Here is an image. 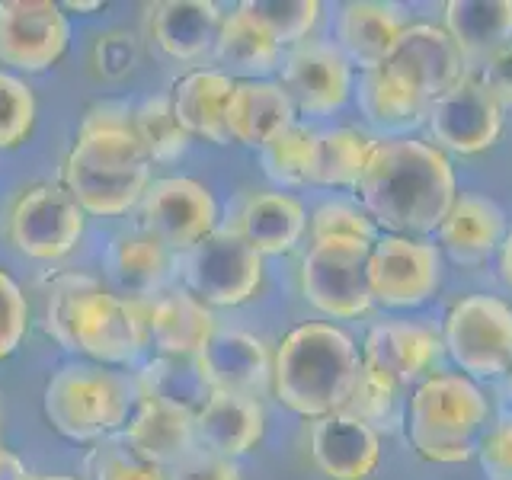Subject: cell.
Segmentation results:
<instances>
[{
	"instance_id": "cell-37",
	"label": "cell",
	"mask_w": 512,
	"mask_h": 480,
	"mask_svg": "<svg viewBox=\"0 0 512 480\" xmlns=\"http://www.w3.org/2000/svg\"><path fill=\"white\" fill-rule=\"evenodd\" d=\"M407 400H410L407 391L400 388L397 381L362 365L356 388H352L343 410L359 416V420L368 423L375 432H394L400 429V423H407Z\"/></svg>"
},
{
	"instance_id": "cell-31",
	"label": "cell",
	"mask_w": 512,
	"mask_h": 480,
	"mask_svg": "<svg viewBox=\"0 0 512 480\" xmlns=\"http://www.w3.org/2000/svg\"><path fill=\"white\" fill-rule=\"evenodd\" d=\"M442 29L464 58L484 61L496 48L512 45V0H448Z\"/></svg>"
},
{
	"instance_id": "cell-43",
	"label": "cell",
	"mask_w": 512,
	"mask_h": 480,
	"mask_svg": "<svg viewBox=\"0 0 512 480\" xmlns=\"http://www.w3.org/2000/svg\"><path fill=\"white\" fill-rule=\"evenodd\" d=\"M477 461L490 480H512V413L496 416L477 448Z\"/></svg>"
},
{
	"instance_id": "cell-23",
	"label": "cell",
	"mask_w": 512,
	"mask_h": 480,
	"mask_svg": "<svg viewBox=\"0 0 512 480\" xmlns=\"http://www.w3.org/2000/svg\"><path fill=\"white\" fill-rule=\"evenodd\" d=\"M439 250L452 256L461 266H480L500 253L509 234L506 212L493 199L477 192H458L455 205L448 208L445 221L439 224Z\"/></svg>"
},
{
	"instance_id": "cell-46",
	"label": "cell",
	"mask_w": 512,
	"mask_h": 480,
	"mask_svg": "<svg viewBox=\"0 0 512 480\" xmlns=\"http://www.w3.org/2000/svg\"><path fill=\"white\" fill-rule=\"evenodd\" d=\"M474 77L503 109H512V45L496 48L493 55H487Z\"/></svg>"
},
{
	"instance_id": "cell-19",
	"label": "cell",
	"mask_w": 512,
	"mask_h": 480,
	"mask_svg": "<svg viewBox=\"0 0 512 480\" xmlns=\"http://www.w3.org/2000/svg\"><path fill=\"white\" fill-rule=\"evenodd\" d=\"M173 269V253L151 237L144 228L116 231L103 247V276L106 285L125 301L144 304L164 292Z\"/></svg>"
},
{
	"instance_id": "cell-17",
	"label": "cell",
	"mask_w": 512,
	"mask_h": 480,
	"mask_svg": "<svg viewBox=\"0 0 512 480\" xmlns=\"http://www.w3.org/2000/svg\"><path fill=\"white\" fill-rule=\"evenodd\" d=\"M359 349L365 368L397 381L404 391L442 372L445 359L442 330L416 320H381L365 333Z\"/></svg>"
},
{
	"instance_id": "cell-7",
	"label": "cell",
	"mask_w": 512,
	"mask_h": 480,
	"mask_svg": "<svg viewBox=\"0 0 512 480\" xmlns=\"http://www.w3.org/2000/svg\"><path fill=\"white\" fill-rule=\"evenodd\" d=\"M445 356L471 381H500L512 372V301L474 292L442 320Z\"/></svg>"
},
{
	"instance_id": "cell-44",
	"label": "cell",
	"mask_w": 512,
	"mask_h": 480,
	"mask_svg": "<svg viewBox=\"0 0 512 480\" xmlns=\"http://www.w3.org/2000/svg\"><path fill=\"white\" fill-rule=\"evenodd\" d=\"M96 71L106 77H122L138 64V45L128 32H106L93 48Z\"/></svg>"
},
{
	"instance_id": "cell-14",
	"label": "cell",
	"mask_w": 512,
	"mask_h": 480,
	"mask_svg": "<svg viewBox=\"0 0 512 480\" xmlns=\"http://www.w3.org/2000/svg\"><path fill=\"white\" fill-rule=\"evenodd\" d=\"M279 84L298 116L327 119L352 100L356 71L330 39H308L282 55Z\"/></svg>"
},
{
	"instance_id": "cell-42",
	"label": "cell",
	"mask_w": 512,
	"mask_h": 480,
	"mask_svg": "<svg viewBox=\"0 0 512 480\" xmlns=\"http://www.w3.org/2000/svg\"><path fill=\"white\" fill-rule=\"evenodd\" d=\"M29 333V301L7 269H0V362L23 346Z\"/></svg>"
},
{
	"instance_id": "cell-20",
	"label": "cell",
	"mask_w": 512,
	"mask_h": 480,
	"mask_svg": "<svg viewBox=\"0 0 512 480\" xmlns=\"http://www.w3.org/2000/svg\"><path fill=\"white\" fill-rule=\"evenodd\" d=\"M215 333V311L189 288H164L157 298L144 301V336L154 356L199 359Z\"/></svg>"
},
{
	"instance_id": "cell-36",
	"label": "cell",
	"mask_w": 512,
	"mask_h": 480,
	"mask_svg": "<svg viewBox=\"0 0 512 480\" xmlns=\"http://www.w3.org/2000/svg\"><path fill=\"white\" fill-rule=\"evenodd\" d=\"M282 52L314 39L324 7L317 0H244L237 4Z\"/></svg>"
},
{
	"instance_id": "cell-45",
	"label": "cell",
	"mask_w": 512,
	"mask_h": 480,
	"mask_svg": "<svg viewBox=\"0 0 512 480\" xmlns=\"http://www.w3.org/2000/svg\"><path fill=\"white\" fill-rule=\"evenodd\" d=\"M167 474L170 480H244L237 461L212 455V452H205V448H196V452L186 455L180 464H173Z\"/></svg>"
},
{
	"instance_id": "cell-48",
	"label": "cell",
	"mask_w": 512,
	"mask_h": 480,
	"mask_svg": "<svg viewBox=\"0 0 512 480\" xmlns=\"http://www.w3.org/2000/svg\"><path fill=\"white\" fill-rule=\"evenodd\" d=\"M500 279H503V285L512 292V228H509V234H506V240H503V247H500Z\"/></svg>"
},
{
	"instance_id": "cell-49",
	"label": "cell",
	"mask_w": 512,
	"mask_h": 480,
	"mask_svg": "<svg viewBox=\"0 0 512 480\" xmlns=\"http://www.w3.org/2000/svg\"><path fill=\"white\" fill-rule=\"evenodd\" d=\"M64 13H77V16H90V13H100L103 4L100 0H68V4H61Z\"/></svg>"
},
{
	"instance_id": "cell-16",
	"label": "cell",
	"mask_w": 512,
	"mask_h": 480,
	"mask_svg": "<svg viewBox=\"0 0 512 480\" xmlns=\"http://www.w3.org/2000/svg\"><path fill=\"white\" fill-rule=\"evenodd\" d=\"M384 68L404 80L426 106L471 74L468 58L439 23H407Z\"/></svg>"
},
{
	"instance_id": "cell-35",
	"label": "cell",
	"mask_w": 512,
	"mask_h": 480,
	"mask_svg": "<svg viewBox=\"0 0 512 480\" xmlns=\"http://www.w3.org/2000/svg\"><path fill=\"white\" fill-rule=\"evenodd\" d=\"M314 148L317 128L304 122L285 128L279 138H272L266 148H260V167L266 180L282 192L314 186Z\"/></svg>"
},
{
	"instance_id": "cell-39",
	"label": "cell",
	"mask_w": 512,
	"mask_h": 480,
	"mask_svg": "<svg viewBox=\"0 0 512 480\" xmlns=\"http://www.w3.org/2000/svg\"><path fill=\"white\" fill-rule=\"evenodd\" d=\"M375 221L356 199H324L308 212V237L317 240H359V244H375L378 240Z\"/></svg>"
},
{
	"instance_id": "cell-34",
	"label": "cell",
	"mask_w": 512,
	"mask_h": 480,
	"mask_svg": "<svg viewBox=\"0 0 512 480\" xmlns=\"http://www.w3.org/2000/svg\"><path fill=\"white\" fill-rule=\"evenodd\" d=\"M378 135H368L356 125L317 128L314 148V186L324 189H356L359 176L368 164Z\"/></svg>"
},
{
	"instance_id": "cell-11",
	"label": "cell",
	"mask_w": 512,
	"mask_h": 480,
	"mask_svg": "<svg viewBox=\"0 0 512 480\" xmlns=\"http://www.w3.org/2000/svg\"><path fill=\"white\" fill-rule=\"evenodd\" d=\"M442 276V250L426 237L378 234L372 250H368V292H372L378 308H420L439 295Z\"/></svg>"
},
{
	"instance_id": "cell-32",
	"label": "cell",
	"mask_w": 512,
	"mask_h": 480,
	"mask_svg": "<svg viewBox=\"0 0 512 480\" xmlns=\"http://www.w3.org/2000/svg\"><path fill=\"white\" fill-rule=\"evenodd\" d=\"M365 125H372L381 132V138L388 135H407V128L426 119V103L416 96L404 80L394 77L388 68L368 71L356 77V90H352Z\"/></svg>"
},
{
	"instance_id": "cell-22",
	"label": "cell",
	"mask_w": 512,
	"mask_h": 480,
	"mask_svg": "<svg viewBox=\"0 0 512 480\" xmlns=\"http://www.w3.org/2000/svg\"><path fill=\"white\" fill-rule=\"evenodd\" d=\"M196 423L199 448L221 458H244L263 442L266 432V410L260 397L234 394V391H212L205 407L192 416Z\"/></svg>"
},
{
	"instance_id": "cell-4",
	"label": "cell",
	"mask_w": 512,
	"mask_h": 480,
	"mask_svg": "<svg viewBox=\"0 0 512 480\" xmlns=\"http://www.w3.org/2000/svg\"><path fill=\"white\" fill-rule=\"evenodd\" d=\"M359 372L356 340L330 320H308L288 330L272 352L269 388L285 410L314 423L346 407Z\"/></svg>"
},
{
	"instance_id": "cell-40",
	"label": "cell",
	"mask_w": 512,
	"mask_h": 480,
	"mask_svg": "<svg viewBox=\"0 0 512 480\" xmlns=\"http://www.w3.org/2000/svg\"><path fill=\"white\" fill-rule=\"evenodd\" d=\"M39 119L36 93L20 74L0 71V151H16L32 138Z\"/></svg>"
},
{
	"instance_id": "cell-15",
	"label": "cell",
	"mask_w": 512,
	"mask_h": 480,
	"mask_svg": "<svg viewBox=\"0 0 512 480\" xmlns=\"http://www.w3.org/2000/svg\"><path fill=\"white\" fill-rule=\"evenodd\" d=\"M429 138L445 154L474 157L490 151L503 135V106L484 90V84L468 74L464 80L432 100L426 109Z\"/></svg>"
},
{
	"instance_id": "cell-6",
	"label": "cell",
	"mask_w": 512,
	"mask_h": 480,
	"mask_svg": "<svg viewBox=\"0 0 512 480\" xmlns=\"http://www.w3.org/2000/svg\"><path fill=\"white\" fill-rule=\"evenodd\" d=\"M138 407V384L96 362H64L42 391V413L61 439L96 445L119 436Z\"/></svg>"
},
{
	"instance_id": "cell-28",
	"label": "cell",
	"mask_w": 512,
	"mask_h": 480,
	"mask_svg": "<svg viewBox=\"0 0 512 480\" xmlns=\"http://www.w3.org/2000/svg\"><path fill=\"white\" fill-rule=\"evenodd\" d=\"M205 378L215 391H234L256 397L272 381V352L256 333L221 330L199 356Z\"/></svg>"
},
{
	"instance_id": "cell-41",
	"label": "cell",
	"mask_w": 512,
	"mask_h": 480,
	"mask_svg": "<svg viewBox=\"0 0 512 480\" xmlns=\"http://www.w3.org/2000/svg\"><path fill=\"white\" fill-rule=\"evenodd\" d=\"M87 477L90 480H170L167 468L144 461L119 436L93 445V452L87 458Z\"/></svg>"
},
{
	"instance_id": "cell-18",
	"label": "cell",
	"mask_w": 512,
	"mask_h": 480,
	"mask_svg": "<svg viewBox=\"0 0 512 480\" xmlns=\"http://www.w3.org/2000/svg\"><path fill=\"white\" fill-rule=\"evenodd\" d=\"M407 29V16L397 4L381 0H349L333 13V45L352 64V71L368 74L384 68L391 58L400 32Z\"/></svg>"
},
{
	"instance_id": "cell-51",
	"label": "cell",
	"mask_w": 512,
	"mask_h": 480,
	"mask_svg": "<svg viewBox=\"0 0 512 480\" xmlns=\"http://www.w3.org/2000/svg\"><path fill=\"white\" fill-rule=\"evenodd\" d=\"M503 391H506V397H509V404H512V372L503 378Z\"/></svg>"
},
{
	"instance_id": "cell-50",
	"label": "cell",
	"mask_w": 512,
	"mask_h": 480,
	"mask_svg": "<svg viewBox=\"0 0 512 480\" xmlns=\"http://www.w3.org/2000/svg\"><path fill=\"white\" fill-rule=\"evenodd\" d=\"M29 480H77V477H64V474H29Z\"/></svg>"
},
{
	"instance_id": "cell-5",
	"label": "cell",
	"mask_w": 512,
	"mask_h": 480,
	"mask_svg": "<svg viewBox=\"0 0 512 480\" xmlns=\"http://www.w3.org/2000/svg\"><path fill=\"white\" fill-rule=\"evenodd\" d=\"M490 413V400L477 381L461 372L429 375L407 400V436L413 452L432 464H464L477 458Z\"/></svg>"
},
{
	"instance_id": "cell-3",
	"label": "cell",
	"mask_w": 512,
	"mask_h": 480,
	"mask_svg": "<svg viewBox=\"0 0 512 480\" xmlns=\"http://www.w3.org/2000/svg\"><path fill=\"white\" fill-rule=\"evenodd\" d=\"M45 333L80 362L132 365L148 346L144 304L125 301L87 272H61L45 288Z\"/></svg>"
},
{
	"instance_id": "cell-24",
	"label": "cell",
	"mask_w": 512,
	"mask_h": 480,
	"mask_svg": "<svg viewBox=\"0 0 512 480\" xmlns=\"http://www.w3.org/2000/svg\"><path fill=\"white\" fill-rule=\"evenodd\" d=\"M234 80L218 68H196L170 84V106L189 138L224 148L228 138V103Z\"/></svg>"
},
{
	"instance_id": "cell-33",
	"label": "cell",
	"mask_w": 512,
	"mask_h": 480,
	"mask_svg": "<svg viewBox=\"0 0 512 480\" xmlns=\"http://www.w3.org/2000/svg\"><path fill=\"white\" fill-rule=\"evenodd\" d=\"M135 384L141 397L186 410L192 416L205 407V400L215 391L205 378L202 362L189 356H154L151 362H144Z\"/></svg>"
},
{
	"instance_id": "cell-9",
	"label": "cell",
	"mask_w": 512,
	"mask_h": 480,
	"mask_svg": "<svg viewBox=\"0 0 512 480\" xmlns=\"http://www.w3.org/2000/svg\"><path fill=\"white\" fill-rule=\"evenodd\" d=\"M368 250L359 240H317L301 256L298 292L330 320H356L375 308L368 292Z\"/></svg>"
},
{
	"instance_id": "cell-25",
	"label": "cell",
	"mask_w": 512,
	"mask_h": 480,
	"mask_svg": "<svg viewBox=\"0 0 512 480\" xmlns=\"http://www.w3.org/2000/svg\"><path fill=\"white\" fill-rule=\"evenodd\" d=\"M221 20L212 0H164L148 10V36L173 61H202L215 52Z\"/></svg>"
},
{
	"instance_id": "cell-27",
	"label": "cell",
	"mask_w": 512,
	"mask_h": 480,
	"mask_svg": "<svg viewBox=\"0 0 512 480\" xmlns=\"http://www.w3.org/2000/svg\"><path fill=\"white\" fill-rule=\"evenodd\" d=\"M298 122V112L279 80H234L228 103V138L244 148H266L285 128Z\"/></svg>"
},
{
	"instance_id": "cell-13",
	"label": "cell",
	"mask_w": 512,
	"mask_h": 480,
	"mask_svg": "<svg viewBox=\"0 0 512 480\" xmlns=\"http://www.w3.org/2000/svg\"><path fill=\"white\" fill-rule=\"evenodd\" d=\"M68 45L71 20L55 0H0V71L45 74Z\"/></svg>"
},
{
	"instance_id": "cell-12",
	"label": "cell",
	"mask_w": 512,
	"mask_h": 480,
	"mask_svg": "<svg viewBox=\"0 0 512 480\" xmlns=\"http://www.w3.org/2000/svg\"><path fill=\"white\" fill-rule=\"evenodd\" d=\"M215 192L196 176H160L148 186L138 205V228L157 237L173 256L199 247L221 228Z\"/></svg>"
},
{
	"instance_id": "cell-26",
	"label": "cell",
	"mask_w": 512,
	"mask_h": 480,
	"mask_svg": "<svg viewBox=\"0 0 512 480\" xmlns=\"http://www.w3.org/2000/svg\"><path fill=\"white\" fill-rule=\"evenodd\" d=\"M231 228L263 256H285L298 250L308 234V208L292 192H253L240 205L237 221Z\"/></svg>"
},
{
	"instance_id": "cell-30",
	"label": "cell",
	"mask_w": 512,
	"mask_h": 480,
	"mask_svg": "<svg viewBox=\"0 0 512 480\" xmlns=\"http://www.w3.org/2000/svg\"><path fill=\"white\" fill-rule=\"evenodd\" d=\"M282 55V48L240 7L224 13L212 52V58L218 61V71H224L231 80H266L272 71H279Z\"/></svg>"
},
{
	"instance_id": "cell-47",
	"label": "cell",
	"mask_w": 512,
	"mask_h": 480,
	"mask_svg": "<svg viewBox=\"0 0 512 480\" xmlns=\"http://www.w3.org/2000/svg\"><path fill=\"white\" fill-rule=\"evenodd\" d=\"M0 480H29L26 464L4 445H0Z\"/></svg>"
},
{
	"instance_id": "cell-10",
	"label": "cell",
	"mask_w": 512,
	"mask_h": 480,
	"mask_svg": "<svg viewBox=\"0 0 512 480\" xmlns=\"http://www.w3.org/2000/svg\"><path fill=\"white\" fill-rule=\"evenodd\" d=\"M263 256L234 228H218L183 253V288L208 308H244L263 288Z\"/></svg>"
},
{
	"instance_id": "cell-29",
	"label": "cell",
	"mask_w": 512,
	"mask_h": 480,
	"mask_svg": "<svg viewBox=\"0 0 512 480\" xmlns=\"http://www.w3.org/2000/svg\"><path fill=\"white\" fill-rule=\"evenodd\" d=\"M119 439L132 448L135 455H141L151 464H160V468H167V471L199 448L192 413L157 404V400L141 397V394H138V407L132 413V420L125 423Z\"/></svg>"
},
{
	"instance_id": "cell-2",
	"label": "cell",
	"mask_w": 512,
	"mask_h": 480,
	"mask_svg": "<svg viewBox=\"0 0 512 480\" xmlns=\"http://www.w3.org/2000/svg\"><path fill=\"white\" fill-rule=\"evenodd\" d=\"M154 183V164L135 132V106L96 103L84 112L61 164V186L93 218H125Z\"/></svg>"
},
{
	"instance_id": "cell-1",
	"label": "cell",
	"mask_w": 512,
	"mask_h": 480,
	"mask_svg": "<svg viewBox=\"0 0 512 480\" xmlns=\"http://www.w3.org/2000/svg\"><path fill=\"white\" fill-rule=\"evenodd\" d=\"M352 192L381 234L426 237L439 231L448 208L455 205L458 176L452 157L432 141L378 135Z\"/></svg>"
},
{
	"instance_id": "cell-38",
	"label": "cell",
	"mask_w": 512,
	"mask_h": 480,
	"mask_svg": "<svg viewBox=\"0 0 512 480\" xmlns=\"http://www.w3.org/2000/svg\"><path fill=\"white\" fill-rule=\"evenodd\" d=\"M135 132L141 148L148 151L151 164H176L186 151L192 138L186 135V128L176 119V112L170 106V96H148L135 106Z\"/></svg>"
},
{
	"instance_id": "cell-21",
	"label": "cell",
	"mask_w": 512,
	"mask_h": 480,
	"mask_svg": "<svg viewBox=\"0 0 512 480\" xmlns=\"http://www.w3.org/2000/svg\"><path fill=\"white\" fill-rule=\"evenodd\" d=\"M311 461L327 480H368L381 461V432L336 410L311 423Z\"/></svg>"
},
{
	"instance_id": "cell-8",
	"label": "cell",
	"mask_w": 512,
	"mask_h": 480,
	"mask_svg": "<svg viewBox=\"0 0 512 480\" xmlns=\"http://www.w3.org/2000/svg\"><path fill=\"white\" fill-rule=\"evenodd\" d=\"M4 234L20 256L55 263L80 247L87 215L61 183H32L10 202Z\"/></svg>"
}]
</instances>
